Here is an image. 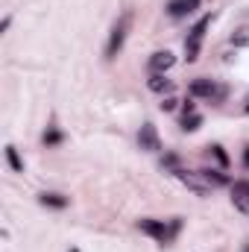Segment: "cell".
Here are the masks:
<instances>
[{
  "label": "cell",
  "instance_id": "4",
  "mask_svg": "<svg viewBox=\"0 0 249 252\" xmlns=\"http://www.w3.org/2000/svg\"><path fill=\"white\" fill-rule=\"evenodd\" d=\"M208 24H211V15L199 18V21L190 27V32H187V38H185V53H187L185 59H187V62H193V59L199 56V44H202V35H205Z\"/></svg>",
  "mask_w": 249,
  "mask_h": 252
},
{
  "label": "cell",
  "instance_id": "16",
  "mask_svg": "<svg viewBox=\"0 0 249 252\" xmlns=\"http://www.w3.org/2000/svg\"><path fill=\"white\" fill-rule=\"evenodd\" d=\"M208 150H211V156L220 161V167H229V156L223 153V147H220V144H214V147H208Z\"/></svg>",
  "mask_w": 249,
  "mask_h": 252
},
{
  "label": "cell",
  "instance_id": "20",
  "mask_svg": "<svg viewBox=\"0 0 249 252\" xmlns=\"http://www.w3.org/2000/svg\"><path fill=\"white\" fill-rule=\"evenodd\" d=\"M70 252H79V250H70Z\"/></svg>",
  "mask_w": 249,
  "mask_h": 252
},
{
  "label": "cell",
  "instance_id": "15",
  "mask_svg": "<svg viewBox=\"0 0 249 252\" xmlns=\"http://www.w3.org/2000/svg\"><path fill=\"white\" fill-rule=\"evenodd\" d=\"M59 141H62V132H59L56 126H50V129L44 132V144H47V147H56Z\"/></svg>",
  "mask_w": 249,
  "mask_h": 252
},
{
  "label": "cell",
  "instance_id": "7",
  "mask_svg": "<svg viewBox=\"0 0 249 252\" xmlns=\"http://www.w3.org/2000/svg\"><path fill=\"white\" fill-rule=\"evenodd\" d=\"M199 9V0H167V15L170 18H187Z\"/></svg>",
  "mask_w": 249,
  "mask_h": 252
},
{
  "label": "cell",
  "instance_id": "21",
  "mask_svg": "<svg viewBox=\"0 0 249 252\" xmlns=\"http://www.w3.org/2000/svg\"><path fill=\"white\" fill-rule=\"evenodd\" d=\"M247 112H249V103H247Z\"/></svg>",
  "mask_w": 249,
  "mask_h": 252
},
{
  "label": "cell",
  "instance_id": "18",
  "mask_svg": "<svg viewBox=\"0 0 249 252\" xmlns=\"http://www.w3.org/2000/svg\"><path fill=\"white\" fill-rule=\"evenodd\" d=\"M176 106H179V100H176V97H164V100H161V112H173Z\"/></svg>",
  "mask_w": 249,
  "mask_h": 252
},
{
  "label": "cell",
  "instance_id": "1",
  "mask_svg": "<svg viewBox=\"0 0 249 252\" xmlns=\"http://www.w3.org/2000/svg\"><path fill=\"white\" fill-rule=\"evenodd\" d=\"M138 229H141L144 235H150L153 241H158V244H170V241L176 238V232L182 229V223H179V220H173V223H164V220L144 217V220H138Z\"/></svg>",
  "mask_w": 249,
  "mask_h": 252
},
{
  "label": "cell",
  "instance_id": "19",
  "mask_svg": "<svg viewBox=\"0 0 249 252\" xmlns=\"http://www.w3.org/2000/svg\"><path fill=\"white\" fill-rule=\"evenodd\" d=\"M244 161H247V167H249V147L244 150Z\"/></svg>",
  "mask_w": 249,
  "mask_h": 252
},
{
  "label": "cell",
  "instance_id": "10",
  "mask_svg": "<svg viewBox=\"0 0 249 252\" xmlns=\"http://www.w3.org/2000/svg\"><path fill=\"white\" fill-rule=\"evenodd\" d=\"M147 85H150V91H156V94H170V91H173V79H167L164 73H153Z\"/></svg>",
  "mask_w": 249,
  "mask_h": 252
},
{
  "label": "cell",
  "instance_id": "8",
  "mask_svg": "<svg viewBox=\"0 0 249 252\" xmlns=\"http://www.w3.org/2000/svg\"><path fill=\"white\" fill-rule=\"evenodd\" d=\"M232 202H235L238 211L249 214V182L247 179H238V182L232 185Z\"/></svg>",
  "mask_w": 249,
  "mask_h": 252
},
{
  "label": "cell",
  "instance_id": "9",
  "mask_svg": "<svg viewBox=\"0 0 249 252\" xmlns=\"http://www.w3.org/2000/svg\"><path fill=\"white\" fill-rule=\"evenodd\" d=\"M173 64H176V56H173L170 50H158V53L150 56V70H153V73H164V70H170Z\"/></svg>",
  "mask_w": 249,
  "mask_h": 252
},
{
  "label": "cell",
  "instance_id": "12",
  "mask_svg": "<svg viewBox=\"0 0 249 252\" xmlns=\"http://www.w3.org/2000/svg\"><path fill=\"white\" fill-rule=\"evenodd\" d=\"M38 202H41V205H47V208H64V205H67V196L50 190V193H41V196H38Z\"/></svg>",
  "mask_w": 249,
  "mask_h": 252
},
{
  "label": "cell",
  "instance_id": "14",
  "mask_svg": "<svg viewBox=\"0 0 249 252\" xmlns=\"http://www.w3.org/2000/svg\"><path fill=\"white\" fill-rule=\"evenodd\" d=\"M199 126H202V115H196V112L193 115H185V121H182V129L185 132H196Z\"/></svg>",
  "mask_w": 249,
  "mask_h": 252
},
{
  "label": "cell",
  "instance_id": "17",
  "mask_svg": "<svg viewBox=\"0 0 249 252\" xmlns=\"http://www.w3.org/2000/svg\"><path fill=\"white\" fill-rule=\"evenodd\" d=\"M232 41H235V44H249V30H247V27H244V30H238V32L232 35Z\"/></svg>",
  "mask_w": 249,
  "mask_h": 252
},
{
  "label": "cell",
  "instance_id": "3",
  "mask_svg": "<svg viewBox=\"0 0 249 252\" xmlns=\"http://www.w3.org/2000/svg\"><path fill=\"white\" fill-rule=\"evenodd\" d=\"M187 94H190V97L211 100V103H220V100H226V88H223V85H217L214 79H193V82L187 85Z\"/></svg>",
  "mask_w": 249,
  "mask_h": 252
},
{
  "label": "cell",
  "instance_id": "2",
  "mask_svg": "<svg viewBox=\"0 0 249 252\" xmlns=\"http://www.w3.org/2000/svg\"><path fill=\"white\" fill-rule=\"evenodd\" d=\"M129 24H132V12H124V15L118 18V24L112 27V32H109V41H106V59H109V62H112V59H118V53L124 50L126 32H129Z\"/></svg>",
  "mask_w": 249,
  "mask_h": 252
},
{
  "label": "cell",
  "instance_id": "6",
  "mask_svg": "<svg viewBox=\"0 0 249 252\" xmlns=\"http://www.w3.org/2000/svg\"><path fill=\"white\" fill-rule=\"evenodd\" d=\"M138 147L147 150V153H158L161 150V138H158V129L153 124H144L138 132Z\"/></svg>",
  "mask_w": 249,
  "mask_h": 252
},
{
  "label": "cell",
  "instance_id": "13",
  "mask_svg": "<svg viewBox=\"0 0 249 252\" xmlns=\"http://www.w3.org/2000/svg\"><path fill=\"white\" fill-rule=\"evenodd\" d=\"M6 161H9V167L15 170V173H24V161H21V156H18V150L9 144L6 147Z\"/></svg>",
  "mask_w": 249,
  "mask_h": 252
},
{
  "label": "cell",
  "instance_id": "5",
  "mask_svg": "<svg viewBox=\"0 0 249 252\" xmlns=\"http://www.w3.org/2000/svg\"><path fill=\"white\" fill-rule=\"evenodd\" d=\"M173 176H176V179H179L185 188L193 190L196 196H208V193L214 190L208 182H205V179H202V173H190V170H173Z\"/></svg>",
  "mask_w": 249,
  "mask_h": 252
},
{
  "label": "cell",
  "instance_id": "11",
  "mask_svg": "<svg viewBox=\"0 0 249 252\" xmlns=\"http://www.w3.org/2000/svg\"><path fill=\"white\" fill-rule=\"evenodd\" d=\"M199 173H202V179H205L211 188H223V185H229V176L220 173V170H199Z\"/></svg>",
  "mask_w": 249,
  "mask_h": 252
}]
</instances>
